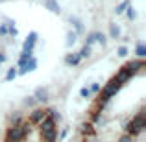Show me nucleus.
<instances>
[{
    "mask_svg": "<svg viewBox=\"0 0 146 142\" xmlns=\"http://www.w3.org/2000/svg\"><path fill=\"white\" fill-rule=\"evenodd\" d=\"M41 133H43V139L46 142L56 140V124H54V118H44L41 122Z\"/></svg>",
    "mask_w": 146,
    "mask_h": 142,
    "instance_id": "1",
    "label": "nucleus"
},
{
    "mask_svg": "<svg viewBox=\"0 0 146 142\" xmlns=\"http://www.w3.org/2000/svg\"><path fill=\"white\" fill-rule=\"evenodd\" d=\"M144 116L143 114H139V116H135L131 122L128 124V135L131 137V135H137V133H141L143 131V127H144Z\"/></svg>",
    "mask_w": 146,
    "mask_h": 142,
    "instance_id": "2",
    "label": "nucleus"
},
{
    "mask_svg": "<svg viewBox=\"0 0 146 142\" xmlns=\"http://www.w3.org/2000/svg\"><path fill=\"white\" fill-rule=\"evenodd\" d=\"M24 135H26L24 129L19 127V125H15V127H11L9 133H7V142H21Z\"/></svg>",
    "mask_w": 146,
    "mask_h": 142,
    "instance_id": "3",
    "label": "nucleus"
},
{
    "mask_svg": "<svg viewBox=\"0 0 146 142\" xmlns=\"http://www.w3.org/2000/svg\"><path fill=\"white\" fill-rule=\"evenodd\" d=\"M118 87H120V83L117 81V79H113V81L109 83V85L106 87V90H104V100H107V98H111L115 92L118 90Z\"/></svg>",
    "mask_w": 146,
    "mask_h": 142,
    "instance_id": "4",
    "label": "nucleus"
},
{
    "mask_svg": "<svg viewBox=\"0 0 146 142\" xmlns=\"http://www.w3.org/2000/svg\"><path fill=\"white\" fill-rule=\"evenodd\" d=\"M44 118H46V111H43V109H37V111L32 113V122L33 124H41Z\"/></svg>",
    "mask_w": 146,
    "mask_h": 142,
    "instance_id": "5",
    "label": "nucleus"
},
{
    "mask_svg": "<svg viewBox=\"0 0 146 142\" xmlns=\"http://www.w3.org/2000/svg\"><path fill=\"white\" fill-rule=\"evenodd\" d=\"M44 7L50 11H54V13H59V4H57V0H44Z\"/></svg>",
    "mask_w": 146,
    "mask_h": 142,
    "instance_id": "6",
    "label": "nucleus"
},
{
    "mask_svg": "<svg viewBox=\"0 0 146 142\" xmlns=\"http://www.w3.org/2000/svg\"><path fill=\"white\" fill-rule=\"evenodd\" d=\"M80 59H82V57H80L78 53H70V55H67V63L68 65H78Z\"/></svg>",
    "mask_w": 146,
    "mask_h": 142,
    "instance_id": "7",
    "label": "nucleus"
},
{
    "mask_svg": "<svg viewBox=\"0 0 146 142\" xmlns=\"http://www.w3.org/2000/svg\"><path fill=\"white\" fill-rule=\"evenodd\" d=\"M141 67H143V61H133V63L128 65V68H129V72H131V74H133V72H137Z\"/></svg>",
    "mask_w": 146,
    "mask_h": 142,
    "instance_id": "8",
    "label": "nucleus"
},
{
    "mask_svg": "<svg viewBox=\"0 0 146 142\" xmlns=\"http://www.w3.org/2000/svg\"><path fill=\"white\" fill-rule=\"evenodd\" d=\"M74 43H76V33L68 32V33H67V46H72Z\"/></svg>",
    "mask_w": 146,
    "mask_h": 142,
    "instance_id": "9",
    "label": "nucleus"
},
{
    "mask_svg": "<svg viewBox=\"0 0 146 142\" xmlns=\"http://www.w3.org/2000/svg\"><path fill=\"white\" fill-rule=\"evenodd\" d=\"M37 100H41V102H44V100H46V96H48V92H46V89H39L37 90Z\"/></svg>",
    "mask_w": 146,
    "mask_h": 142,
    "instance_id": "10",
    "label": "nucleus"
},
{
    "mask_svg": "<svg viewBox=\"0 0 146 142\" xmlns=\"http://www.w3.org/2000/svg\"><path fill=\"white\" fill-rule=\"evenodd\" d=\"M126 17H128L129 20H133V18L137 17V11L133 9V7H128V11H126Z\"/></svg>",
    "mask_w": 146,
    "mask_h": 142,
    "instance_id": "11",
    "label": "nucleus"
},
{
    "mask_svg": "<svg viewBox=\"0 0 146 142\" xmlns=\"http://www.w3.org/2000/svg\"><path fill=\"white\" fill-rule=\"evenodd\" d=\"M137 55H139V57H144L146 55V48H144L143 43H139V46H137Z\"/></svg>",
    "mask_w": 146,
    "mask_h": 142,
    "instance_id": "12",
    "label": "nucleus"
},
{
    "mask_svg": "<svg viewBox=\"0 0 146 142\" xmlns=\"http://www.w3.org/2000/svg\"><path fill=\"white\" fill-rule=\"evenodd\" d=\"M111 35H113V37H118V35H120V28H118L117 24H111Z\"/></svg>",
    "mask_w": 146,
    "mask_h": 142,
    "instance_id": "13",
    "label": "nucleus"
},
{
    "mask_svg": "<svg viewBox=\"0 0 146 142\" xmlns=\"http://www.w3.org/2000/svg\"><path fill=\"white\" fill-rule=\"evenodd\" d=\"M89 53H91V48H89V46H83L82 52H80L78 55H80V57H89Z\"/></svg>",
    "mask_w": 146,
    "mask_h": 142,
    "instance_id": "14",
    "label": "nucleus"
},
{
    "mask_svg": "<svg viewBox=\"0 0 146 142\" xmlns=\"http://www.w3.org/2000/svg\"><path fill=\"white\" fill-rule=\"evenodd\" d=\"M94 41H98L100 44H106V37H104L102 33H94Z\"/></svg>",
    "mask_w": 146,
    "mask_h": 142,
    "instance_id": "15",
    "label": "nucleus"
},
{
    "mask_svg": "<svg viewBox=\"0 0 146 142\" xmlns=\"http://www.w3.org/2000/svg\"><path fill=\"white\" fill-rule=\"evenodd\" d=\"M128 6H129V2H128V0H124V2H122L120 6L117 7V13H122V11H124V9H126V7H128Z\"/></svg>",
    "mask_w": 146,
    "mask_h": 142,
    "instance_id": "16",
    "label": "nucleus"
},
{
    "mask_svg": "<svg viewBox=\"0 0 146 142\" xmlns=\"http://www.w3.org/2000/svg\"><path fill=\"white\" fill-rule=\"evenodd\" d=\"M15 76H17V72H15V68H11L9 72H7V76H6V79H13Z\"/></svg>",
    "mask_w": 146,
    "mask_h": 142,
    "instance_id": "17",
    "label": "nucleus"
},
{
    "mask_svg": "<svg viewBox=\"0 0 146 142\" xmlns=\"http://www.w3.org/2000/svg\"><path fill=\"white\" fill-rule=\"evenodd\" d=\"M93 41H94V33H91V35L87 37V43H85V46H89V44L93 43Z\"/></svg>",
    "mask_w": 146,
    "mask_h": 142,
    "instance_id": "18",
    "label": "nucleus"
},
{
    "mask_svg": "<svg viewBox=\"0 0 146 142\" xmlns=\"http://www.w3.org/2000/svg\"><path fill=\"white\" fill-rule=\"evenodd\" d=\"M126 53H128V50H126L124 46H122V48H118V55H122V57H124Z\"/></svg>",
    "mask_w": 146,
    "mask_h": 142,
    "instance_id": "19",
    "label": "nucleus"
},
{
    "mask_svg": "<svg viewBox=\"0 0 146 142\" xmlns=\"http://www.w3.org/2000/svg\"><path fill=\"white\" fill-rule=\"evenodd\" d=\"M7 33V26H0V35H6Z\"/></svg>",
    "mask_w": 146,
    "mask_h": 142,
    "instance_id": "20",
    "label": "nucleus"
},
{
    "mask_svg": "<svg viewBox=\"0 0 146 142\" xmlns=\"http://www.w3.org/2000/svg\"><path fill=\"white\" fill-rule=\"evenodd\" d=\"M120 142H131V137H129V135L122 137V139H120Z\"/></svg>",
    "mask_w": 146,
    "mask_h": 142,
    "instance_id": "21",
    "label": "nucleus"
},
{
    "mask_svg": "<svg viewBox=\"0 0 146 142\" xmlns=\"http://www.w3.org/2000/svg\"><path fill=\"white\" fill-rule=\"evenodd\" d=\"M89 94H91V90L87 89V87H85V89H82V96H89Z\"/></svg>",
    "mask_w": 146,
    "mask_h": 142,
    "instance_id": "22",
    "label": "nucleus"
},
{
    "mask_svg": "<svg viewBox=\"0 0 146 142\" xmlns=\"http://www.w3.org/2000/svg\"><path fill=\"white\" fill-rule=\"evenodd\" d=\"M98 89H100V87L96 85V83H94V85H93V87H91V89H89V90H94V92H96V90H98Z\"/></svg>",
    "mask_w": 146,
    "mask_h": 142,
    "instance_id": "23",
    "label": "nucleus"
},
{
    "mask_svg": "<svg viewBox=\"0 0 146 142\" xmlns=\"http://www.w3.org/2000/svg\"><path fill=\"white\" fill-rule=\"evenodd\" d=\"M4 61H6V57H4L2 53H0V63H4Z\"/></svg>",
    "mask_w": 146,
    "mask_h": 142,
    "instance_id": "24",
    "label": "nucleus"
},
{
    "mask_svg": "<svg viewBox=\"0 0 146 142\" xmlns=\"http://www.w3.org/2000/svg\"><path fill=\"white\" fill-rule=\"evenodd\" d=\"M0 2H4V0H0Z\"/></svg>",
    "mask_w": 146,
    "mask_h": 142,
    "instance_id": "25",
    "label": "nucleus"
}]
</instances>
